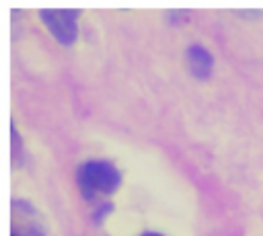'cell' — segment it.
<instances>
[{
    "mask_svg": "<svg viewBox=\"0 0 263 236\" xmlns=\"http://www.w3.org/2000/svg\"><path fill=\"white\" fill-rule=\"evenodd\" d=\"M78 183H80V189L86 195H97V193L107 195V193H113L119 187V172L109 162L90 160V162H84L80 166Z\"/></svg>",
    "mask_w": 263,
    "mask_h": 236,
    "instance_id": "cell-1",
    "label": "cell"
},
{
    "mask_svg": "<svg viewBox=\"0 0 263 236\" xmlns=\"http://www.w3.org/2000/svg\"><path fill=\"white\" fill-rule=\"evenodd\" d=\"M45 27L51 31V35L64 43L70 45L76 39V10H62V8H51V10H39Z\"/></svg>",
    "mask_w": 263,
    "mask_h": 236,
    "instance_id": "cell-2",
    "label": "cell"
},
{
    "mask_svg": "<svg viewBox=\"0 0 263 236\" xmlns=\"http://www.w3.org/2000/svg\"><path fill=\"white\" fill-rule=\"evenodd\" d=\"M187 64H189L191 74L197 76V78H208L210 72H212V55L201 45L189 47V51H187Z\"/></svg>",
    "mask_w": 263,
    "mask_h": 236,
    "instance_id": "cell-3",
    "label": "cell"
},
{
    "mask_svg": "<svg viewBox=\"0 0 263 236\" xmlns=\"http://www.w3.org/2000/svg\"><path fill=\"white\" fill-rule=\"evenodd\" d=\"M144 236H158V234H144Z\"/></svg>",
    "mask_w": 263,
    "mask_h": 236,
    "instance_id": "cell-4",
    "label": "cell"
}]
</instances>
